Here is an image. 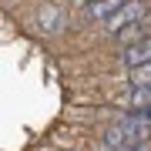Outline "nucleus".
<instances>
[{"label":"nucleus","instance_id":"nucleus-1","mask_svg":"<svg viewBox=\"0 0 151 151\" xmlns=\"http://www.w3.org/2000/svg\"><path fill=\"white\" fill-rule=\"evenodd\" d=\"M121 64L128 67V70L151 64V37H141V40L124 44V47H121Z\"/></svg>","mask_w":151,"mask_h":151},{"label":"nucleus","instance_id":"nucleus-2","mask_svg":"<svg viewBox=\"0 0 151 151\" xmlns=\"http://www.w3.org/2000/svg\"><path fill=\"white\" fill-rule=\"evenodd\" d=\"M141 17H145V4H141V0H128V4H124L121 10H118V14H114L111 20H108V30H111V34H121L124 27L138 24Z\"/></svg>","mask_w":151,"mask_h":151},{"label":"nucleus","instance_id":"nucleus-3","mask_svg":"<svg viewBox=\"0 0 151 151\" xmlns=\"http://www.w3.org/2000/svg\"><path fill=\"white\" fill-rule=\"evenodd\" d=\"M124 4H128V0H91V4H84V17H87V20H101V24H108Z\"/></svg>","mask_w":151,"mask_h":151},{"label":"nucleus","instance_id":"nucleus-4","mask_svg":"<svg viewBox=\"0 0 151 151\" xmlns=\"http://www.w3.org/2000/svg\"><path fill=\"white\" fill-rule=\"evenodd\" d=\"M37 24H40V30L54 34V30L64 27V10H57V7H40L37 10Z\"/></svg>","mask_w":151,"mask_h":151},{"label":"nucleus","instance_id":"nucleus-5","mask_svg":"<svg viewBox=\"0 0 151 151\" xmlns=\"http://www.w3.org/2000/svg\"><path fill=\"white\" fill-rule=\"evenodd\" d=\"M128 111H148L151 108V87H134L128 97H124Z\"/></svg>","mask_w":151,"mask_h":151},{"label":"nucleus","instance_id":"nucleus-6","mask_svg":"<svg viewBox=\"0 0 151 151\" xmlns=\"http://www.w3.org/2000/svg\"><path fill=\"white\" fill-rule=\"evenodd\" d=\"M128 84H131V91H134V87H151V64L128 70Z\"/></svg>","mask_w":151,"mask_h":151},{"label":"nucleus","instance_id":"nucleus-7","mask_svg":"<svg viewBox=\"0 0 151 151\" xmlns=\"http://www.w3.org/2000/svg\"><path fill=\"white\" fill-rule=\"evenodd\" d=\"M124 151H151L148 145H134V148H124Z\"/></svg>","mask_w":151,"mask_h":151}]
</instances>
